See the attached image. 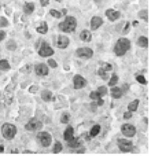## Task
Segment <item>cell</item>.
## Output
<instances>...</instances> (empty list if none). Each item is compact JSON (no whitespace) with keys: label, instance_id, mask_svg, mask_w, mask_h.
Instances as JSON below:
<instances>
[{"label":"cell","instance_id":"6da1fadb","mask_svg":"<svg viewBox=\"0 0 149 156\" xmlns=\"http://www.w3.org/2000/svg\"><path fill=\"white\" fill-rule=\"evenodd\" d=\"M131 41L126 37H120L115 41L113 46V52L117 57H122L131 50Z\"/></svg>","mask_w":149,"mask_h":156},{"label":"cell","instance_id":"7a4b0ae2","mask_svg":"<svg viewBox=\"0 0 149 156\" xmlns=\"http://www.w3.org/2000/svg\"><path fill=\"white\" fill-rule=\"evenodd\" d=\"M78 26L77 19L73 15H67L64 20L58 24L59 30L63 33L71 34L76 30Z\"/></svg>","mask_w":149,"mask_h":156},{"label":"cell","instance_id":"3957f363","mask_svg":"<svg viewBox=\"0 0 149 156\" xmlns=\"http://www.w3.org/2000/svg\"><path fill=\"white\" fill-rule=\"evenodd\" d=\"M17 127L14 124L5 122L1 127V133L3 138L6 140H12L17 134Z\"/></svg>","mask_w":149,"mask_h":156},{"label":"cell","instance_id":"277c9868","mask_svg":"<svg viewBox=\"0 0 149 156\" xmlns=\"http://www.w3.org/2000/svg\"><path fill=\"white\" fill-rule=\"evenodd\" d=\"M37 139L43 147L48 148L51 146L52 143V136L46 131H39L37 134Z\"/></svg>","mask_w":149,"mask_h":156},{"label":"cell","instance_id":"5b68a950","mask_svg":"<svg viewBox=\"0 0 149 156\" xmlns=\"http://www.w3.org/2000/svg\"><path fill=\"white\" fill-rule=\"evenodd\" d=\"M94 51L90 47H80L75 50V56L77 58L83 60H89L93 58Z\"/></svg>","mask_w":149,"mask_h":156},{"label":"cell","instance_id":"8992f818","mask_svg":"<svg viewBox=\"0 0 149 156\" xmlns=\"http://www.w3.org/2000/svg\"><path fill=\"white\" fill-rule=\"evenodd\" d=\"M38 55L42 58H49L55 54V51L47 41H43L37 51Z\"/></svg>","mask_w":149,"mask_h":156},{"label":"cell","instance_id":"52a82bcc","mask_svg":"<svg viewBox=\"0 0 149 156\" xmlns=\"http://www.w3.org/2000/svg\"><path fill=\"white\" fill-rule=\"evenodd\" d=\"M43 127V124L39 118L32 117L24 125V129L28 131H39Z\"/></svg>","mask_w":149,"mask_h":156},{"label":"cell","instance_id":"ba28073f","mask_svg":"<svg viewBox=\"0 0 149 156\" xmlns=\"http://www.w3.org/2000/svg\"><path fill=\"white\" fill-rule=\"evenodd\" d=\"M117 145L119 150L125 153H132L134 148L133 142L126 138H118Z\"/></svg>","mask_w":149,"mask_h":156},{"label":"cell","instance_id":"9c48e42d","mask_svg":"<svg viewBox=\"0 0 149 156\" xmlns=\"http://www.w3.org/2000/svg\"><path fill=\"white\" fill-rule=\"evenodd\" d=\"M120 131L122 134L126 138H133L137 133L136 127L130 123L122 124L121 125Z\"/></svg>","mask_w":149,"mask_h":156},{"label":"cell","instance_id":"30bf717a","mask_svg":"<svg viewBox=\"0 0 149 156\" xmlns=\"http://www.w3.org/2000/svg\"><path fill=\"white\" fill-rule=\"evenodd\" d=\"M73 87L74 90H78L85 87L87 85V80L81 74H76L72 78Z\"/></svg>","mask_w":149,"mask_h":156},{"label":"cell","instance_id":"8fae6325","mask_svg":"<svg viewBox=\"0 0 149 156\" xmlns=\"http://www.w3.org/2000/svg\"><path fill=\"white\" fill-rule=\"evenodd\" d=\"M56 47L60 50H65L70 45V39L65 34H60L57 36L56 40Z\"/></svg>","mask_w":149,"mask_h":156},{"label":"cell","instance_id":"7c38bea8","mask_svg":"<svg viewBox=\"0 0 149 156\" xmlns=\"http://www.w3.org/2000/svg\"><path fill=\"white\" fill-rule=\"evenodd\" d=\"M34 71L35 74L38 76H47L50 73V68L47 64L39 63L34 65Z\"/></svg>","mask_w":149,"mask_h":156},{"label":"cell","instance_id":"4fadbf2b","mask_svg":"<svg viewBox=\"0 0 149 156\" xmlns=\"http://www.w3.org/2000/svg\"><path fill=\"white\" fill-rule=\"evenodd\" d=\"M132 24L129 21H122L120 23H118L115 26V30L118 33H120L121 35L124 36L129 34L131 31Z\"/></svg>","mask_w":149,"mask_h":156},{"label":"cell","instance_id":"5bb4252c","mask_svg":"<svg viewBox=\"0 0 149 156\" xmlns=\"http://www.w3.org/2000/svg\"><path fill=\"white\" fill-rule=\"evenodd\" d=\"M121 12L118 10H115L112 8L108 9L105 12V15L106 16L107 20L111 22H115L118 21L121 17Z\"/></svg>","mask_w":149,"mask_h":156},{"label":"cell","instance_id":"9a60e30c","mask_svg":"<svg viewBox=\"0 0 149 156\" xmlns=\"http://www.w3.org/2000/svg\"><path fill=\"white\" fill-rule=\"evenodd\" d=\"M104 24V20L101 16L94 15L91 18L89 26L91 31H96Z\"/></svg>","mask_w":149,"mask_h":156},{"label":"cell","instance_id":"2e32d148","mask_svg":"<svg viewBox=\"0 0 149 156\" xmlns=\"http://www.w3.org/2000/svg\"><path fill=\"white\" fill-rule=\"evenodd\" d=\"M40 96L42 101L45 102V103H49V102H53L56 101V98L55 95H54V93L52 91L47 90V89L42 90Z\"/></svg>","mask_w":149,"mask_h":156},{"label":"cell","instance_id":"e0dca14e","mask_svg":"<svg viewBox=\"0 0 149 156\" xmlns=\"http://www.w3.org/2000/svg\"><path fill=\"white\" fill-rule=\"evenodd\" d=\"M79 39L84 43H90L93 39V34L89 30L83 29L79 34Z\"/></svg>","mask_w":149,"mask_h":156},{"label":"cell","instance_id":"ac0fdd59","mask_svg":"<svg viewBox=\"0 0 149 156\" xmlns=\"http://www.w3.org/2000/svg\"><path fill=\"white\" fill-rule=\"evenodd\" d=\"M109 92L111 96L114 99H120L124 95L123 91L122 90L121 87H118V86L111 87L109 89Z\"/></svg>","mask_w":149,"mask_h":156},{"label":"cell","instance_id":"d6986e66","mask_svg":"<svg viewBox=\"0 0 149 156\" xmlns=\"http://www.w3.org/2000/svg\"><path fill=\"white\" fill-rule=\"evenodd\" d=\"M23 12L26 15H31L35 10V4L34 2H26L23 5Z\"/></svg>","mask_w":149,"mask_h":156},{"label":"cell","instance_id":"ffe728a7","mask_svg":"<svg viewBox=\"0 0 149 156\" xmlns=\"http://www.w3.org/2000/svg\"><path fill=\"white\" fill-rule=\"evenodd\" d=\"M149 45V40L147 37L141 35L138 37L136 41V45L142 49H147Z\"/></svg>","mask_w":149,"mask_h":156},{"label":"cell","instance_id":"44dd1931","mask_svg":"<svg viewBox=\"0 0 149 156\" xmlns=\"http://www.w3.org/2000/svg\"><path fill=\"white\" fill-rule=\"evenodd\" d=\"M74 137V129L72 125H68L63 132L65 141L68 142Z\"/></svg>","mask_w":149,"mask_h":156},{"label":"cell","instance_id":"7402d4cb","mask_svg":"<svg viewBox=\"0 0 149 156\" xmlns=\"http://www.w3.org/2000/svg\"><path fill=\"white\" fill-rule=\"evenodd\" d=\"M49 31V26L47 21H41L39 26H38L36 28V32L41 35H45Z\"/></svg>","mask_w":149,"mask_h":156},{"label":"cell","instance_id":"603a6c76","mask_svg":"<svg viewBox=\"0 0 149 156\" xmlns=\"http://www.w3.org/2000/svg\"><path fill=\"white\" fill-rule=\"evenodd\" d=\"M140 103V101L138 98L135 99V100L132 101L131 102L128 104V106H127V110L131 112H135L137 111L138 107H139Z\"/></svg>","mask_w":149,"mask_h":156},{"label":"cell","instance_id":"cb8c5ba5","mask_svg":"<svg viewBox=\"0 0 149 156\" xmlns=\"http://www.w3.org/2000/svg\"><path fill=\"white\" fill-rule=\"evenodd\" d=\"M67 146L72 148V149H77V148L80 147L81 141L79 138L74 136L71 140L67 142Z\"/></svg>","mask_w":149,"mask_h":156},{"label":"cell","instance_id":"d4e9b609","mask_svg":"<svg viewBox=\"0 0 149 156\" xmlns=\"http://www.w3.org/2000/svg\"><path fill=\"white\" fill-rule=\"evenodd\" d=\"M11 69L9 61L6 58L0 59V70L2 72H8Z\"/></svg>","mask_w":149,"mask_h":156},{"label":"cell","instance_id":"484cf974","mask_svg":"<svg viewBox=\"0 0 149 156\" xmlns=\"http://www.w3.org/2000/svg\"><path fill=\"white\" fill-rule=\"evenodd\" d=\"M119 79H120V78H119L118 75L116 74L115 72H113L109 79V81H108V86H109V87L115 86L116 85H117V83H118Z\"/></svg>","mask_w":149,"mask_h":156},{"label":"cell","instance_id":"4316f807","mask_svg":"<svg viewBox=\"0 0 149 156\" xmlns=\"http://www.w3.org/2000/svg\"><path fill=\"white\" fill-rule=\"evenodd\" d=\"M137 17L140 20H144L145 22H148V9H142L140 10L137 13Z\"/></svg>","mask_w":149,"mask_h":156},{"label":"cell","instance_id":"83f0119b","mask_svg":"<svg viewBox=\"0 0 149 156\" xmlns=\"http://www.w3.org/2000/svg\"><path fill=\"white\" fill-rule=\"evenodd\" d=\"M101 126L99 124H96V125H93V127L91 128L90 131H89V136L92 138L96 137L98 136V134L101 133Z\"/></svg>","mask_w":149,"mask_h":156},{"label":"cell","instance_id":"f1b7e54d","mask_svg":"<svg viewBox=\"0 0 149 156\" xmlns=\"http://www.w3.org/2000/svg\"><path fill=\"white\" fill-rule=\"evenodd\" d=\"M6 48L9 51L14 52L17 48V44L15 41V40L10 39L6 43Z\"/></svg>","mask_w":149,"mask_h":156},{"label":"cell","instance_id":"f546056e","mask_svg":"<svg viewBox=\"0 0 149 156\" xmlns=\"http://www.w3.org/2000/svg\"><path fill=\"white\" fill-rule=\"evenodd\" d=\"M71 119V114L67 112H64L61 114L60 117V122L63 125H67Z\"/></svg>","mask_w":149,"mask_h":156},{"label":"cell","instance_id":"4dcf8cb0","mask_svg":"<svg viewBox=\"0 0 149 156\" xmlns=\"http://www.w3.org/2000/svg\"><path fill=\"white\" fill-rule=\"evenodd\" d=\"M97 74L101 78V79L103 80H107L109 79V72H107L103 68H102L101 67H100L97 71Z\"/></svg>","mask_w":149,"mask_h":156},{"label":"cell","instance_id":"1f68e13d","mask_svg":"<svg viewBox=\"0 0 149 156\" xmlns=\"http://www.w3.org/2000/svg\"><path fill=\"white\" fill-rule=\"evenodd\" d=\"M63 144L60 141H56L52 148V153L54 154H58L63 151Z\"/></svg>","mask_w":149,"mask_h":156},{"label":"cell","instance_id":"d6a6232c","mask_svg":"<svg viewBox=\"0 0 149 156\" xmlns=\"http://www.w3.org/2000/svg\"><path fill=\"white\" fill-rule=\"evenodd\" d=\"M96 91H98V93L99 94V95L101 98H103L104 96H106L108 92H109V90H108L107 86L105 85H101L99 86V87H98Z\"/></svg>","mask_w":149,"mask_h":156},{"label":"cell","instance_id":"836d02e7","mask_svg":"<svg viewBox=\"0 0 149 156\" xmlns=\"http://www.w3.org/2000/svg\"><path fill=\"white\" fill-rule=\"evenodd\" d=\"M49 13H50V15L52 16L53 18L56 19V20H60V19H61L62 17H63V15H62L61 12L55 9H51L49 10Z\"/></svg>","mask_w":149,"mask_h":156},{"label":"cell","instance_id":"e575fe53","mask_svg":"<svg viewBox=\"0 0 149 156\" xmlns=\"http://www.w3.org/2000/svg\"><path fill=\"white\" fill-rule=\"evenodd\" d=\"M135 80L137 83H139L140 84L142 85H146L148 84V80H146V77L144 74H136L135 76Z\"/></svg>","mask_w":149,"mask_h":156},{"label":"cell","instance_id":"d590c367","mask_svg":"<svg viewBox=\"0 0 149 156\" xmlns=\"http://www.w3.org/2000/svg\"><path fill=\"white\" fill-rule=\"evenodd\" d=\"M10 25L9 21L4 16L0 15V28H6Z\"/></svg>","mask_w":149,"mask_h":156},{"label":"cell","instance_id":"8d00e7d4","mask_svg":"<svg viewBox=\"0 0 149 156\" xmlns=\"http://www.w3.org/2000/svg\"><path fill=\"white\" fill-rule=\"evenodd\" d=\"M48 63V67H50L52 69H56L58 68V63L56 62L55 59H54L52 58H49L47 61Z\"/></svg>","mask_w":149,"mask_h":156},{"label":"cell","instance_id":"74e56055","mask_svg":"<svg viewBox=\"0 0 149 156\" xmlns=\"http://www.w3.org/2000/svg\"><path fill=\"white\" fill-rule=\"evenodd\" d=\"M101 68H103L105 71L109 72L113 70V65L112 63H109V62H104V63H102V64L101 65Z\"/></svg>","mask_w":149,"mask_h":156},{"label":"cell","instance_id":"f35d334b","mask_svg":"<svg viewBox=\"0 0 149 156\" xmlns=\"http://www.w3.org/2000/svg\"><path fill=\"white\" fill-rule=\"evenodd\" d=\"M89 97L90 98V99H91V100L94 101H97L98 98H101V96H100L99 94L98 93V91H97L96 90L91 91V92L89 93Z\"/></svg>","mask_w":149,"mask_h":156},{"label":"cell","instance_id":"ab89813d","mask_svg":"<svg viewBox=\"0 0 149 156\" xmlns=\"http://www.w3.org/2000/svg\"><path fill=\"white\" fill-rule=\"evenodd\" d=\"M133 112L129 111V110H127L126 112H125L123 114V119L124 120H129L131 119V118L133 117Z\"/></svg>","mask_w":149,"mask_h":156},{"label":"cell","instance_id":"60d3db41","mask_svg":"<svg viewBox=\"0 0 149 156\" xmlns=\"http://www.w3.org/2000/svg\"><path fill=\"white\" fill-rule=\"evenodd\" d=\"M7 37V33L4 30H0V43L5 40Z\"/></svg>","mask_w":149,"mask_h":156},{"label":"cell","instance_id":"b9f144b4","mask_svg":"<svg viewBox=\"0 0 149 156\" xmlns=\"http://www.w3.org/2000/svg\"><path fill=\"white\" fill-rule=\"evenodd\" d=\"M41 6L43 8L47 7L50 3V0H39Z\"/></svg>","mask_w":149,"mask_h":156},{"label":"cell","instance_id":"7bdbcfd3","mask_svg":"<svg viewBox=\"0 0 149 156\" xmlns=\"http://www.w3.org/2000/svg\"><path fill=\"white\" fill-rule=\"evenodd\" d=\"M121 89H122V91H123V94H126L127 91L129 90L130 85L128 84V83H124V84H123L122 85Z\"/></svg>","mask_w":149,"mask_h":156},{"label":"cell","instance_id":"ee69618b","mask_svg":"<svg viewBox=\"0 0 149 156\" xmlns=\"http://www.w3.org/2000/svg\"><path fill=\"white\" fill-rule=\"evenodd\" d=\"M96 105L98 107H102L105 104V100L102 98H100L98 99L97 101H96Z\"/></svg>","mask_w":149,"mask_h":156},{"label":"cell","instance_id":"f6af8a7d","mask_svg":"<svg viewBox=\"0 0 149 156\" xmlns=\"http://www.w3.org/2000/svg\"><path fill=\"white\" fill-rule=\"evenodd\" d=\"M22 153H23V154H27V153H30V154H34V153H36V152L32 151H30V150L26 149V150L23 151Z\"/></svg>","mask_w":149,"mask_h":156},{"label":"cell","instance_id":"bcb514c9","mask_svg":"<svg viewBox=\"0 0 149 156\" xmlns=\"http://www.w3.org/2000/svg\"><path fill=\"white\" fill-rule=\"evenodd\" d=\"M61 12L62 13V15H63V16H66L67 15V10L66 9H61Z\"/></svg>","mask_w":149,"mask_h":156},{"label":"cell","instance_id":"7dc6e473","mask_svg":"<svg viewBox=\"0 0 149 156\" xmlns=\"http://www.w3.org/2000/svg\"><path fill=\"white\" fill-rule=\"evenodd\" d=\"M4 150H5V148L3 145H0V153H4Z\"/></svg>","mask_w":149,"mask_h":156},{"label":"cell","instance_id":"c3c4849f","mask_svg":"<svg viewBox=\"0 0 149 156\" xmlns=\"http://www.w3.org/2000/svg\"><path fill=\"white\" fill-rule=\"evenodd\" d=\"M19 153V151L17 149H16L15 151H14V150L11 151V153Z\"/></svg>","mask_w":149,"mask_h":156},{"label":"cell","instance_id":"681fc988","mask_svg":"<svg viewBox=\"0 0 149 156\" xmlns=\"http://www.w3.org/2000/svg\"><path fill=\"white\" fill-rule=\"evenodd\" d=\"M55 2H58V3H61L62 2H63L64 0H55Z\"/></svg>","mask_w":149,"mask_h":156},{"label":"cell","instance_id":"f907efd6","mask_svg":"<svg viewBox=\"0 0 149 156\" xmlns=\"http://www.w3.org/2000/svg\"><path fill=\"white\" fill-rule=\"evenodd\" d=\"M1 72H2V71H1V70H0V74H1Z\"/></svg>","mask_w":149,"mask_h":156},{"label":"cell","instance_id":"816d5d0a","mask_svg":"<svg viewBox=\"0 0 149 156\" xmlns=\"http://www.w3.org/2000/svg\"><path fill=\"white\" fill-rule=\"evenodd\" d=\"M0 59H1V56H0Z\"/></svg>","mask_w":149,"mask_h":156}]
</instances>
